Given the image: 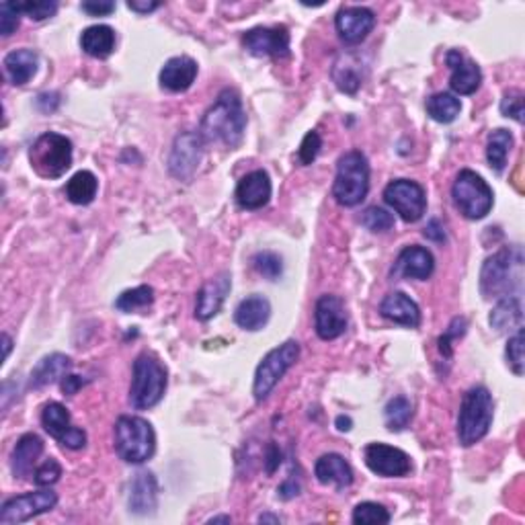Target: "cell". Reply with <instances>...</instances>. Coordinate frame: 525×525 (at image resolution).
<instances>
[{"mask_svg":"<svg viewBox=\"0 0 525 525\" xmlns=\"http://www.w3.org/2000/svg\"><path fill=\"white\" fill-rule=\"evenodd\" d=\"M57 105H60V95L57 92H43V95L38 97V107L43 113L56 111Z\"/></svg>","mask_w":525,"mask_h":525,"instance_id":"cell-49","label":"cell"},{"mask_svg":"<svg viewBox=\"0 0 525 525\" xmlns=\"http://www.w3.org/2000/svg\"><path fill=\"white\" fill-rule=\"evenodd\" d=\"M362 224L370 230V232H388L394 226V215L386 212L384 207H368L362 214Z\"/></svg>","mask_w":525,"mask_h":525,"instance_id":"cell-40","label":"cell"},{"mask_svg":"<svg viewBox=\"0 0 525 525\" xmlns=\"http://www.w3.org/2000/svg\"><path fill=\"white\" fill-rule=\"evenodd\" d=\"M435 271V258L425 247H407L398 255L392 267L394 277L407 279H429Z\"/></svg>","mask_w":525,"mask_h":525,"instance_id":"cell-21","label":"cell"},{"mask_svg":"<svg viewBox=\"0 0 525 525\" xmlns=\"http://www.w3.org/2000/svg\"><path fill=\"white\" fill-rule=\"evenodd\" d=\"M161 3H127V9L134 11V13H153L156 11Z\"/></svg>","mask_w":525,"mask_h":525,"instance_id":"cell-54","label":"cell"},{"mask_svg":"<svg viewBox=\"0 0 525 525\" xmlns=\"http://www.w3.org/2000/svg\"><path fill=\"white\" fill-rule=\"evenodd\" d=\"M62 477V466L57 464V459L48 458L46 462L38 466L33 472V483L38 486H52Z\"/></svg>","mask_w":525,"mask_h":525,"instance_id":"cell-42","label":"cell"},{"mask_svg":"<svg viewBox=\"0 0 525 525\" xmlns=\"http://www.w3.org/2000/svg\"><path fill=\"white\" fill-rule=\"evenodd\" d=\"M370 162L363 153L351 150L337 162L333 196L345 207H355L368 197Z\"/></svg>","mask_w":525,"mask_h":525,"instance_id":"cell-6","label":"cell"},{"mask_svg":"<svg viewBox=\"0 0 525 525\" xmlns=\"http://www.w3.org/2000/svg\"><path fill=\"white\" fill-rule=\"evenodd\" d=\"M253 265L258 276H263L269 282H276V279L282 277L284 273V261L277 253H271V250H261L253 258Z\"/></svg>","mask_w":525,"mask_h":525,"instance_id":"cell-39","label":"cell"},{"mask_svg":"<svg viewBox=\"0 0 525 525\" xmlns=\"http://www.w3.org/2000/svg\"><path fill=\"white\" fill-rule=\"evenodd\" d=\"M445 64H448L451 70L450 76V86L451 91L458 92V95H474L480 89V83H483V72L480 66L468 56H464L459 49H450L448 56H445Z\"/></svg>","mask_w":525,"mask_h":525,"instance_id":"cell-18","label":"cell"},{"mask_svg":"<svg viewBox=\"0 0 525 525\" xmlns=\"http://www.w3.org/2000/svg\"><path fill=\"white\" fill-rule=\"evenodd\" d=\"M314 328L322 341H333L347 330V312L339 296L325 293L314 306Z\"/></svg>","mask_w":525,"mask_h":525,"instance_id":"cell-16","label":"cell"},{"mask_svg":"<svg viewBox=\"0 0 525 525\" xmlns=\"http://www.w3.org/2000/svg\"><path fill=\"white\" fill-rule=\"evenodd\" d=\"M491 327L497 328L499 333H505V330L512 328H521V302L520 298L509 296V298H501L497 302V306L493 308L491 312Z\"/></svg>","mask_w":525,"mask_h":525,"instance_id":"cell-31","label":"cell"},{"mask_svg":"<svg viewBox=\"0 0 525 525\" xmlns=\"http://www.w3.org/2000/svg\"><path fill=\"white\" fill-rule=\"evenodd\" d=\"M19 11L31 21H46L57 13V3L54 0H39V3H19Z\"/></svg>","mask_w":525,"mask_h":525,"instance_id":"cell-43","label":"cell"},{"mask_svg":"<svg viewBox=\"0 0 525 525\" xmlns=\"http://www.w3.org/2000/svg\"><path fill=\"white\" fill-rule=\"evenodd\" d=\"M57 505V494L49 488L35 493H25L19 497H13L3 503L0 507V523L13 525V523H25L33 517L43 515Z\"/></svg>","mask_w":525,"mask_h":525,"instance_id":"cell-11","label":"cell"},{"mask_svg":"<svg viewBox=\"0 0 525 525\" xmlns=\"http://www.w3.org/2000/svg\"><path fill=\"white\" fill-rule=\"evenodd\" d=\"M271 316V304L269 300L261 296V293H253V296L244 298L234 311V320L236 325L244 330H261L269 322Z\"/></svg>","mask_w":525,"mask_h":525,"instance_id":"cell-27","label":"cell"},{"mask_svg":"<svg viewBox=\"0 0 525 525\" xmlns=\"http://www.w3.org/2000/svg\"><path fill=\"white\" fill-rule=\"evenodd\" d=\"M43 454V442L41 437H38L35 433H27L21 437L14 445L13 450V456H11V470L14 474V478L19 480H25L31 477L35 472V464H38L39 456Z\"/></svg>","mask_w":525,"mask_h":525,"instance_id":"cell-26","label":"cell"},{"mask_svg":"<svg viewBox=\"0 0 525 525\" xmlns=\"http://www.w3.org/2000/svg\"><path fill=\"white\" fill-rule=\"evenodd\" d=\"M300 357V345L298 341H285L279 347L271 349L267 355L261 359L258 368L255 372V382H253V394L257 402L267 400L273 388L277 386L287 370L298 362Z\"/></svg>","mask_w":525,"mask_h":525,"instance_id":"cell-9","label":"cell"},{"mask_svg":"<svg viewBox=\"0 0 525 525\" xmlns=\"http://www.w3.org/2000/svg\"><path fill=\"white\" fill-rule=\"evenodd\" d=\"M337 429L339 431H351V427H354V421L349 419V416H345V415H339L337 416Z\"/></svg>","mask_w":525,"mask_h":525,"instance_id":"cell-55","label":"cell"},{"mask_svg":"<svg viewBox=\"0 0 525 525\" xmlns=\"http://www.w3.org/2000/svg\"><path fill=\"white\" fill-rule=\"evenodd\" d=\"M279 462H282V454H279V450L276 448V445H269V450H267V472L269 474L276 472Z\"/></svg>","mask_w":525,"mask_h":525,"instance_id":"cell-53","label":"cell"},{"mask_svg":"<svg viewBox=\"0 0 525 525\" xmlns=\"http://www.w3.org/2000/svg\"><path fill=\"white\" fill-rule=\"evenodd\" d=\"M271 179L265 171H253L249 175H244L239 185H236V193L234 197L239 201V206L242 210L255 212V210H263L265 206L269 204L271 199Z\"/></svg>","mask_w":525,"mask_h":525,"instance_id":"cell-19","label":"cell"},{"mask_svg":"<svg viewBox=\"0 0 525 525\" xmlns=\"http://www.w3.org/2000/svg\"><path fill=\"white\" fill-rule=\"evenodd\" d=\"M204 138L199 132H183L179 134L175 142H172L171 154H169V172L175 179L193 177V172L197 171L201 156H204Z\"/></svg>","mask_w":525,"mask_h":525,"instance_id":"cell-13","label":"cell"},{"mask_svg":"<svg viewBox=\"0 0 525 525\" xmlns=\"http://www.w3.org/2000/svg\"><path fill=\"white\" fill-rule=\"evenodd\" d=\"M322 148V138L319 132H308L304 136V140L300 144V150H298V158L302 164H312L316 161V156H319Z\"/></svg>","mask_w":525,"mask_h":525,"instance_id":"cell-45","label":"cell"},{"mask_svg":"<svg viewBox=\"0 0 525 525\" xmlns=\"http://www.w3.org/2000/svg\"><path fill=\"white\" fill-rule=\"evenodd\" d=\"M335 27L345 43L357 46L376 27V14L365 9V6H343L335 17Z\"/></svg>","mask_w":525,"mask_h":525,"instance_id":"cell-17","label":"cell"},{"mask_svg":"<svg viewBox=\"0 0 525 525\" xmlns=\"http://www.w3.org/2000/svg\"><path fill=\"white\" fill-rule=\"evenodd\" d=\"M197 78V62L189 56H175L164 62L161 70V86L169 92H185Z\"/></svg>","mask_w":525,"mask_h":525,"instance_id":"cell-22","label":"cell"},{"mask_svg":"<svg viewBox=\"0 0 525 525\" xmlns=\"http://www.w3.org/2000/svg\"><path fill=\"white\" fill-rule=\"evenodd\" d=\"M154 302V290L150 285H138L134 290H127L115 300V308L119 312H138L146 311Z\"/></svg>","mask_w":525,"mask_h":525,"instance_id":"cell-36","label":"cell"},{"mask_svg":"<svg viewBox=\"0 0 525 525\" xmlns=\"http://www.w3.org/2000/svg\"><path fill=\"white\" fill-rule=\"evenodd\" d=\"M279 521H282V520H279V517L269 515V513H265V515L258 517V523H279Z\"/></svg>","mask_w":525,"mask_h":525,"instance_id":"cell-57","label":"cell"},{"mask_svg":"<svg viewBox=\"0 0 525 525\" xmlns=\"http://www.w3.org/2000/svg\"><path fill=\"white\" fill-rule=\"evenodd\" d=\"M72 368V359L62 354H52L46 355L41 362L35 365L31 372V378H29V386L31 388H46L49 384H56L57 380L68 376Z\"/></svg>","mask_w":525,"mask_h":525,"instance_id":"cell-29","label":"cell"},{"mask_svg":"<svg viewBox=\"0 0 525 525\" xmlns=\"http://www.w3.org/2000/svg\"><path fill=\"white\" fill-rule=\"evenodd\" d=\"M83 11L89 13L91 17H107L115 11V3L111 0H89V3H83Z\"/></svg>","mask_w":525,"mask_h":525,"instance_id":"cell-48","label":"cell"},{"mask_svg":"<svg viewBox=\"0 0 525 525\" xmlns=\"http://www.w3.org/2000/svg\"><path fill=\"white\" fill-rule=\"evenodd\" d=\"M365 466L378 477L384 478H402L411 474L413 462L407 451L386 443H370L363 450Z\"/></svg>","mask_w":525,"mask_h":525,"instance_id":"cell-12","label":"cell"},{"mask_svg":"<svg viewBox=\"0 0 525 525\" xmlns=\"http://www.w3.org/2000/svg\"><path fill=\"white\" fill-rule=\"evenodd\" d=\"M298 493H300V485L293 483V480H287V483H284L277 488V494L282 499H292V497H296Z\"/></svg>","mask_w":525,"mask_h":525,"instance_id":"cell-52","label":"cell"},{"mask_svg":"<svg viewBox=\"0 0 525 525\" xmlns=\"http://www.w3.org/2000/svg\"><path fill=\"white\" fill-rule=\"evenodd\" d=\"M169 384V372L154 354H142L134 362L129 400L138 411L156 407L162 400Z\"/></svg>","mask_w":525,"mask_h":525,"instance_id":"cell-4","label":"cell"},{"mask_svg":"<svg viewBox=\"0 0 525 525\" xmlns=\"http://www.w3.org/2000/svg\"><path fill=\"white\" fill-rule=\"evenodd\" d=\"M333 81L339 91L355 95L362 86V66L354 56H341L333 66Z\"/></svg>","mask_w":525,"mask_h":525,"instance_id":"cell-33","label":"cell"},{"mask_svg":"<svg viewBox=\"0 0 525 525\" xmlns=\"http://www.w3.org/2000/svg\"><path fill=\"white\" fill-rule=\"evenodd\" d=\"M230 521H232V517L230 515H218V517H212L207 523H230Z\"/></svg>","mask_w":525,"mask_h":525,"instance_id":"cell-58","label":"cell"},{"mask_svg":"<svg viewBox=\"0 0 525 525\" xmlns=\"http://www.w3.org/2000/svg\"><path fill=\"white\" fill-rule=\"evenodd\" d=\"M505 355H507L509 368L513 370L515 376H523V330L521 328H517V333L513 337H509Z\"/></svg>","mask_w":525,"mask_h":525,"instance_id":"cell-41","label":"cell"},{"mask_svg":"<svg viewBox=\"0 0 525 525\" xmlns=\"http://www.w3.org/2000/svg\"><path fill=\"white\" fill-rule=\"evenodd\" d=\"M230 287H232L230 273H220V276H215L210 282L201 285L196 302V316L199 320H210L220 312L222 304H224V300L230 293Z\"/></svg>","mask_w":525,"mask_h":525,"instance_id":"cell-20","label":"cell"},{"mask_svg":"<svg viewBox=\"0 0 525 525\" xmlns=\"http://www.w3.org/2000/svg\"><path fill=\"white\" fill-rule=\"evenodd\" d=\"M31 169L43 179H60L72 167V142L66 136L46 132L29 148Z\"/></svg>","mask_w":525,"mask_h":525,"instance_id":"cell-7","label":"cell"},{"mask_svg":"<svg viewBox=\"0 0 525 525\" xmlns=\"http://www.w3.org/2000/svg\"><path fill=\"white\" fill-rule=\"evenodd\" d=\"M38 54L33 49H14V52L4 56V74L14 86H23L27 84L38 72Z\"/></svg>","mask_w":525,"mask_h":525,"instance_id":"cell-28","label":"cell"},{"mask_svg":"<svg viewBox=\"0 0 525 525\" xmlns=\"http://www.w3.org/2000/svg\"><path fill=\"white\" fill-rule=\"evenodd\" d=\"M314 474L319 478V483L335 486L337 491H345V488L354 485V468L339 454L320 456L314 466Z\"/></svg>","mask_w":525,"mask_h":525,"instance_id":"cell-25","label":"cell"},{"mask_svg":"<svg viewBox=\"0 0 525 525\" xmlns=\"http://www.w3.org/2000/svg\"><path fill=\"white\" fill-rule=\"evenodd\" d=\"M459 111H462V103L451 92H437V95L427 101L429 118L437 121V124H451Z\"/></svg>","mask_w":525,"mask_h":525,"instance_id":"cell-35","label":"cell"},{"mask_svg":"<svg viewBox=\"0 0 525 525\" xmlns=\"http://www.w3.org/2000/svg\"><path fill=\"white\" fill-rule=\"evenodd\" d=\"M384 416H386V425L390 431L407 429L408 423H411L413 419L411 400L405 397H394L392 400H388V405L384 408Z\"/></svg>","mask_w":525,"mask_h":525,"instance_id":"cell-37","label":"cell"},{"mask_svg":"<svg viewBox=\"0 0 525 525\" xmlns=\"http://www.w3.org/2000/svg\"><path fill=\"white\" fill-rule=\"evenodd\" d=\"M523 253L521 247H505L488 257L480 271V292L486 300L515 296L521 290ZM517 298V296H515Z\"/></svg>","mask_w":525,"mask_h":525,"instance_id":"cell-2","label":"cell"},{"mask_svg":"<svg viewBox=\"0 0 525 525\" xmlns=\"http://www.w3.org/2000/svg\"><path fill=\"white\" fill-rule=\"evenodd\" d=\"M81 48L91 57L105 60L115 52V31L109 25L86 27L81 35Z\"/></svg>","mask_w":525,"mask_h":525,"instance_id":"cell-30","label":"cell"},{"mask_svg":"<svg viewBox=\"0 0 525 525\" xmlns=\"http://www.w3.org/2000/svg\"><path fill=\"white\" fill-rule=\"evenodd\" d=\"M493 415H494L493 394L488 392L485 386L470 388V390L464 394L462 405H459L458 415L459 443H462L464 448H470V445L485 440L493 425Z\"/></svg>","mask_w":525,"mask_h":525,"instance_id":"cell-3","label":"cell"},{"mask_svg":"<svg viewBox=\"0 0 525 525\" xmlns=\"http://www.w3.org/2000/svg\"><path fill=\"white\" fill-rule=\"evenodd\" d=\"M354 523L357 525H380V523H390V513L384 505H378V503L365 501L359 503L354 509Z\"/></svg>","mask_w":525,"mask_h":525,"instance_id":"cell-38","label":"cell"},{"mask_svg":"<svg viewBox=\"0 0 525 525\" xmlns=\"http://www.w3.org/2000/svg\"><path fill=\"white\" fill-rule=\"evenodd\" d=\"M501 113L515 119L517 124H523V95L520 91L505 92V97L501 99Z\"/></svg>","mask_w":525,"mask_h":525,"instance_id":"cell-46","label":"cell"},{"mask_svg":"<svg viewBox=\"0 0 525 525\" xmlns=\"http://www.w3.org/2000/svg\"><path fill=\"white\" fill-rule=\"evenodd\" d=\"M129 512L136 515L154 513L158 505V483L153 472L142 470L129 485Z\"/></svg>","mask_w":525,"mask_h":525,"instance_id":"cell-23","label":"cell"},{"mask_svg":"<svg viewBox=\"0 0 525 525\" xmlns=\"http://www.w3.org/2000/svg\"><path fill=\"white\" fill-rule=\"evenodd\" d=\"M21 23V11L14 3H3L0 4V33L4 38H9L19 29Z\"/></svg>","mask_w":525,"mask_h":525,"instance_id":"cell-44","label":"cell"},{"mask_svg":"<svg viewBox=\"0 0 525 525\" xmlns=\"http://www.w3.org/2000/svg\"><path fill=\"white\" fill-rule=\"evenodd\" d=\"M242 46L257 57H284L290 54V31L284 25L255 27L244 33Z\"/></svg>","mask_w":525,"mask_h":525,"instance_id":"cell-15","label":"cell"},{"mask_svg":"<svg viewBox=\"0 0 525 525\" xmlns=\"http://www.w3.org/2000/svg\"><path fill=\"white\" fill-rule=\"evenodd\" d=\"M451 197H454V204L459 214L468 220L486 218L494 204L491 187H488V183L478 172L470 169L459 171L454 187H451Z\"/></svg>","mask_w":525,"mask_h":525,"instance_id":"cell-8","label":"cell"},{"mask_svg":"<svg viewBox=\"0 0 525 525\" xmlns=\"http://www.w3.org/2000/svg\"><path fill=\"white\" fill-rule=\"evenodd\" d=\"M513 148V134L509 129H494L486 142V161L494 172H503L507 167V156Z\"/></svg>","mask_w":525,"mask_h":525,"instance_id":"cell-32","label":"cell"},{"mask_svg":"<svg viewBox=\"0 0 525 525\" xmlns=\"http://www.w3.org/2000/svg\"><path fill=\"white\" fill-rule=\"evenodd\" d=\"M3 343H4V359H9V354H11V349H13V339L9 335H3Z\"/></svg>","mask_w":525,"mask_h":525,"instance_id":"cell-56","label":"cell"},{"mask_svg":"<svg viewBox=\"0 0 525 525\" xmlns=\"http://www.w3.org/2000/svg\"><path fill=\"white\" fill-rule=\"evenodd\" d=\"M384 201L408 224L419 222L427 210L425 189L419 183L408 181V179H397V181L388 183L384 189Z\"/></svg>","mask_w":525,"mask_h":525,"instance_id":"cell-10","label":"cell"},{"mask_svg":"<svg viewBox=\"0 0 525 525\" xmlns=\"http://www.w3.org/2000/svg\"><path fill=\"white\" fill-rule=\"evenodd\" d=\"M244 129L247 111L242 107V99L234 89H224L201 119L199 136L204 142L236 148L244 138Z\"/></svg>","mask_w":525,"mask_h":525,"instance_id":"cell-1","label":"cell"},{"mask_svg":"<svg viewBox=\"0 0 525 525\" xmlns=\"http://www.w3.org/2000/svg\"><path fill=\"white\" fill-rule=\"evenodd\" d=\"M115 451L127 464H144L154 456L156 433L142 416L124 415L115 423Z\"/></svg>","mask_w":525,"mask_h":525,"instance_id":"cell-5","label":"cell"},{"mask_svg":"<svg viewBox=\"0 0 525 525\" xmlns=\"http://www.w3.org/2000/svg\"><path fill=\"white\" fill-rule=\"evenodd\" d=\"M466 333V320L464 319H454L451 320V325L448 328V333H445L442 339H440V351L442 355L445 357H451V341L459 339Z\"/></svg>","mask_w":525,"mask_h":525,"instance_id":"cell-47","label":"cell"},{"mask_svg":"<svg viewBox=\"0 0 525 525\" xmlns=\"http://www.w3.org/2000/svg\"><path fill=\"white\" fill-rule=\"evenodd\" d=\"M380 314L384 319L397 322L407 328H416L421 325V311L416 306V302L407 296L402 292H392L382 300L380 304Z\"/></svg>","mask_w":525,"mask_h":525,"instance_id":"cell-24","label":"cell"},{"mask_svg":"<svg viewBox=\"0 0 525 525\" xmlns=\"http://www.w3.org/2000/svg\"><path fill=\"white\" fill-rule=\"evenodd\" d=\"M86 384V380L78 378V376H72V373H68V376L62 378V392L66 394V397H74V394L81 390V388Z\"/></svg>","mask_w":525,"mask_h":525,"instance_id":"cell-50","label":"cell"},{"mask_svg":"<svg viewBox=\"0 0 525 525\" xmlns=\"http://www.w3.org/2000/svg\"><path fill=\"white\" fill-rule=\"evenodd\" d=\"M41 425L68 450H83L86 445V433L72 425L68 408L60 402H48L41 411Z\"/></svg>","mask_w":525,"mask_h":525,"instance_id":"cell-14","label":"cell"},{"mask_svg":"<svg viewBox=\"0 0 525 525\" xmlns=\"http://www.w3.org/2000/svg\"><path fill=\"white\" fill-rule=\"evenodd\" d=\"M423 234H425L427 239L433 241V242H443L445 241V230H443L440 220H431L427 224V228H425V232H423Z\"/></svg>","mask_w":525,"mask_h":525,"instance_id":"cell-51","label":"cell"},{"mask_svg":"<svg viewBox=\"0 0 525 525\" xmlns=\"http://www.w3.org/2000/svg\"><path fill=\"white\" fill-rule=\"evenodd\" d=\"M99 181L91 171H81L66 183V197L74 206H89L97 197Z\"/></svg>","mask_w":525,"mask_h":525,"instance_id":"cell-34","label":"cell"}]
</instances>
